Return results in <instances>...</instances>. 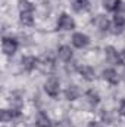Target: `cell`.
I'll return each instance as SVG.
<instances>
[{
    "mask_svg": "<svg viewBox=\"0 0 125 127\" xmlns=\"http://www.w3.org/2000/svg\"><path fill=\"white\" fill-rule=\"evenodd\" d=\"M94 24H96V27H97L100 31H107V30H109V25H110L109 19H107L104 15H97L96 19H94Z\"/></svg>",
    "mask_w": 125,
    "mask_h": 127,
    "instance_id": "cell-6",
    "label": "cell"
},
{
    "mask_svg": "<svg viewBox=\"0 0 125 127\" xmlns=\"http://www.w3.org/2000/svg\"><path fill=\"white\" fill-rule=\"evenodd\" d=\"M65 96H66L68 100H74V99H77V97L80 96V90H78V87H77V86H69V87L66 89V92H65Z\"/></svg>",
    "mask_w": 125,
    "mask_h": 127,
    "instance_id": "cell-13",
    "label": "cell"
},
{
    "mask_svg": "<svg viewBox=\"0 0 125 127\" xmlns=\"http://www.w3.org/2000/svg\"><path fill=\"white\" fill-rule=\"evenodd\" d=\"M58 56L59 59H62L63 62H68L72 59V49L69 46H61L58 49Z\"/></svg>",
    "mask_w": 125,
    "mask_h": 127,
    "instance_id": "cell-7",
    "label": "cell"
},
{
    "mask_svg": "<svg viewBox=\"0 0 125 127\" xmlns=\"http://www.w3.org/2000/svg\"><path fill=\"white\" fill-rule=\"evenodd\" d=\"M104 52H106V61H109V62H112V64L118 62V55H119V53H118L112 46L106 47V49H104Z\"/></svg>",
    "mask_w": 125,
    "mask_h": 127,
    "instance_id": "cell-12",
    "label": "cell"
},
{
    "mask_svg": "<svg viewBox=\"0 0 125 127\" xmlns=\"http://www.w3.org/2000/svg\"><path fill=\"white\" fill-rule=\"evenodd\" d=\"M18 7H19V13L21 12H32L34 10L32 3L28 1V0H19L18 1Z\"/></svg>",
    "mask_w": 125,
    "mask_h": 127,
    "instance_id": "cell-15",
    "label": "cell"
},
{
    "mask_svg": "<svg viewBox=\"0 0 125 127\" xmlns=\"http://www.w3.org/2000/svg\"><path fill=\"white\" fill-rule=\"evenodd\" d=\"M19 112L18 111H7V109H3L1 111V121H10L12 118L18 117Z\"/></svg>",
    "mask_w": 125,
    "mask_h": 127,
    "instance_id": "cell-18",
    "label": "cell"
},
{
    "mask_svg": "<svg viewBox=\"0 0 125 127\" xmlns=\"http://www.w3.org/2000/svg\"><path fill=\"white\" fill-rule=\"evenodd\" d=\"M58 28L61 31H71V30L75 28V21L68 13H62L58 19Z\"/></svg>",
    "mask_w": 125,
    "mask_h": 127,
    "instance_id": "cell-2",
    "label": "cell"
},
{
    "mask_svg": "<svg viewBox=\"0 0 125 127\" xmlns=\"http://www.w3.org/2000/svg\"><path fill=\"white\" fill-rule=\"evenodd\" d=\"M1 49H3L4 55H13L18 49V41L12 37H4L1 41Z\"/></svg>",
    "mask_w": 125,
    "mask_h": 127,
    "instance_id": "cell-4",
    "label": "cell"
},
{
    "mask_svg": "<svg viewBox=\"0 0 125 127\" xmlns=\"http://www.w3.org/2000/svg\"><path fill=\"white\" fill-rule=\"evenodd\" d=\"M103 78H104L106 81H109L110 84H116V83L119 81L118 72H116L115 69H112V68H107V69L103 71Z\"/></svg>",
    "mask_w": 125,
    "mask_h": 127,
    "instance_id": "cell-8",
    "label": "cell"
},
{
    "mask_svg": "<svg viewBox=\"0 0 125 127\" xmlns=\"http://www.w3.org/2000/svg\"><path fill=\"white\" fill-rule=\"evenodd\" d=\"M90 127H103V126H100V124H96V123H91V124H90Z\"/></svg>",
    "mask_w": 125,
    "mask_h": 127,
    "instance_id": "cell-22",
    "label": "cell"
},
{
    "mask_svg": "<svg viewBox=\"0 0 125 127\" xmlns=\"http://www.w3.org/2000/svg\"><path fill=\"white\" fill-rule=\"evenodd\" d=\"M87 99H88V102H90L93 106H96V105L100 102V97H99V95H97L96 92H93V90L87 92Z\"/></svg>",
    "mask_w": 125,
    "mask_h": 127,
    "instance_id": "cell-19",
    "label": "cell"
},
{
    "mask_svg": "<svg viewBox=\"0 0 125 127\" xmlns=\"http://www.w3.org/2000/svg\"><path fill=\"white\" fill-rule=\"evenodd\" d=\"M113 22L116 28H124L125 27V3H121L113 15Z\"/></svg>",
    "mask_w": 125,
    "mask_h": 127,
    "instance_id": "cell-3",
    "label": "cell"
},
{
    "mask_svg": "<svg viewBox=\"0 0 125 127\" xmlns=\"http://www.w3.org/2000/svg\"><path fill=\"white\" fill-rule=\"evenodd\" d=\"M37 126L38 127H50V120H49V117H47L46 114L40 112V114L37 115Z\"/></svg>",
    "mask_w": 125,
    "mask_h": 127,
    "instance_id": "cell-17",
    "label": "cell"
},
{
    "mask_svg": "<svg viewBox=\"0 0 125 127\" xmlns=\"http://www.w3.org/2000/svg\"><path fill=\"white\" fill-rule=\"evenodd\" d=\"M80 72H81L83 78H84V80H87V81H91V80H94V77H96L94 69L91 68V66H88V65L81 66V68H80Z\"/></svg>",
    "mask_w": 125,
    "mask_h": 127,
    "instance_id": "cell-9",
    "label": "cell"
},
{
    "mask_svg": "<svg viewBox=\"0 0 125 127\" xmlns=\"http://www.w3.org/2000/svg\"><path fill=\"white\" fill-rule=\"evenodd\" d=\"M44 90H46V93L49 96L56 97V96L59 95V90H61V83H59V80L55 78V77H50V78L46 81V84H44Z\"/></svg>",
    "mask_w": 125,
    "mask_h": 127,
    "instance_id": "cell-1",
    "label": "cell"
},
{
    "mask_svg": "<svg viewBox=\"0 0 125 127\" xmlns=\"http://www.w3.org/2000/svg\"><path fill=\"white\" fill-rule=\"evenodd\" d=\"M119 112H121V115L125 117V100L121 102V106H119Z\"/></svg>",
    "mask_w": 125,
    "mask_h": 127,
    "instance_id": "cell-21",
    "label": "cell"
},
{
    "mask_svg": "<svg viewBox=\"0 0 125 127\" xmlns=\"http://www.w3.org/2000/svg\"><path fill=\"white\" fill-rule=\"evenodd\" d=\"M72 9L77 10V12H83V10H87L88 6H90V1L88 0H72Z\"/></svg>",
    "mask_w": 125,
    "mask_h": 127,
    "instance_id": "cell-10",
    "label": "cell"
},
{
    "mask_svg": "<svg viewBox=\"0 0 125 127\" xmlns=\"http://www.w3.org/2000/svg\"><path fill=\"white\" fill-rule=\"evenodd\" d=\"M121 4V0H103V7L106 10H116V7Z\"/></svg>",
    "mask_w": 125,
    "mask_h": 127,
    "instance_id": "cell-16",
    "label": "cell"
},
{
    "mask_svg": "<svg viewBox=\"0 0 125 127\" xmlns=\"http://www.w3.org/2000/svg\"><path fill=\"white\" fill-rule=\"evenodd\" d=\"M19 19H21V22L24 25H31L34 22V15H32V12H21Z\"/></svg>",
    "mask_w": 125,
    "mask_h": 127,
    "instance_id": "cell-14",
    "label": "cell"
},
{
    "mask_svg": "<svg viewBox=\"0 0 125 127\" xmlns=\"http://www.w3.org/2000/svg\"><path fill=\"white\" fill-rule=\"evenodd\" d=\"M118 62L122 64V65H125V49L119 52V55H118Z\"/></svg>",
    "mask_w": 125,
    "mask_h": 127,
    "instance_id": "cell-20",
    "label": "cell"
},
{
    "mask_svg": "<svg viewBox=\"0 0 125 127\" xmlns=\"http://www.w3.org/2000/svg\"><path fill=\"white\" fill-rule=\"evenodd\" d=\"M88 43H90V38H88L87 34L75 32V34L72 35V44H74L75 47H78V49H84V47H87Z\"/></svg>",
    "mask_w": 125,
    "mask_h": 127,
    "instance_id": "cell-5",
    "label": "cell"
},
{
    "mask_svg": "<svg viewBox=\"0 0 125 127\" xmlns=\"http://www.w3.org/2000/svg\"><path fill=\"white\" fill-rule=\"evenodd\" d=\"M22 66H24V69L31 71L37 66V59L34 56H24L22 58Z\"/></svg>",
    "mask_w": 125,
    "mask_h": 127,
    "instance_id": "cell-11",
    "label": "cell"
}]
</instances>
